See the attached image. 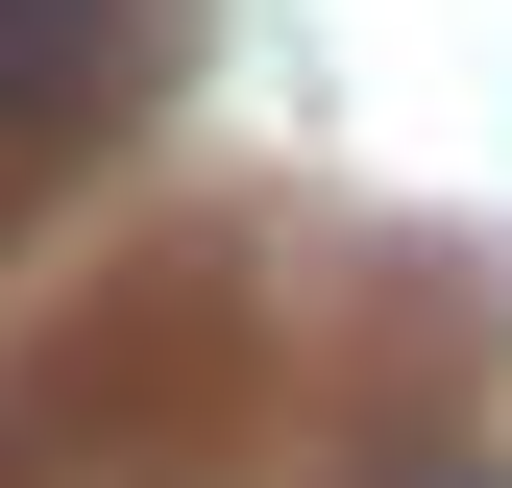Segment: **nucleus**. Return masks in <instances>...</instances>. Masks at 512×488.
Returning a JSON list of instances; mask_svg holds the SVG:
<instances>
[{
  "label": "nucleus",
  "mask_w": 512,
  "mask_h": 488,
  "mask_svg": "<svg viewBox=\"0 0 512 488\" xmlns=\"http://www.w3.org/2000/svg\"><path fill=\"white\" fill-rule=\"evenodd\" d=\"M122 74V0H0V122H74Z\"/></svg>",
  "instance_id": "f257e3e1"
},
{
  "label": "nucleus",
  "mask_w": 512,
  "mask_h": 488,
  "mask_svg": "<svg viewBox=\"0 0 512 488\" xmlns=\"http://www.w3.org/2000/svg\"><path fill=\"white\" fill-rule=\"evenodd\" d=\"M391 488H488V464H391Z\"/></svg>",
  "instance_id": "f03ea898"
}]
</instances>
